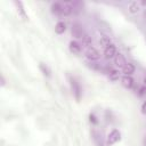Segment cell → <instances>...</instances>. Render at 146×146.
<instances>
[{"label": "cell", "mask_w": 146, "mask_h": 146, "mask_svg": "<svg viewBox=\"0 0 146 146\" xmlns=\"http://www.w3.org/2000/svg\"><path fill=\"white\" fill-rule=\"evenodd\" d=\"M86 57L89 59V60H98L99 59V57H100V54H99V51L96 49V48H94V47H89L87 50H86Z\"/></svg>", "instance_id": "cell-2"}, {"label": "cell", "mask_w": 146, "mask_h": 146, "mask_svg": "<svg viewBox=\"0 0 146 146\" xmlns=\"http://www.w3.org/2000/svg\"><path fill=\"white\" fill-rule=\"evenodd\" d=\"M84 34H86V33H83V29H82V26H81L80 24L74 23V24L72 25V35H73L74 38H76V39H82V36H83Z\"/></svg>", "instance_id": "cell-5"}, {"label": "cell", "mask_w": 146, "mask_h": 146, "mask_svg": "<svg viewBox=\"0 0 146 146\" xmlns=\"http://www.w3.org/2000/svg\"><path fill=\"white\" fill-rule=\"evenodd\" d=\"M120 74H121L120 71H119V70H115V68H110V71H108V78H110V80H112V81L119 80Z\"/></svg>", "instance_id": "cell-13"}, {"label": "cell", "mask_w": 146, "mask_h": 146, "mask_svg": "<svg viewBox=\"0 0 146 146\" xmlns=\"http://www.w3.org/2000/svg\"><path fill=\"white\" fill-rule=\"evenodd\" d=\"M51 13L55 15H60L62 16V2H54L50 7Z\"/></svg>", "instance_id": "cell-12"}, {"label": "cell", "mask_w": 146, "mask_h": 146, "mask_svg": "<svg viewBox=\"0 0 146 146\" xmlns=\"http://www.w3.org/2000/svg\"><path fill=\"white\" fill-rule=\"evenodd\" d=\"M128 10L131 14H137L140 10V3L138 1H131L128 6Z\"/></svg>", "instance_id": "cell-11"}, {"label": "cell", "mask_w": 146, "mask_h": 146, "mask_svg": "<svg viewBox=\"0 0 146 146\" xmlns=\"http://www.w3.org/2000/svg\"><path fill=\"white\" fill-rule=\"evenodd\" d=\"M66 31V25L64 22H57L55 25V32L57 34H63Z\"/></svg>", "instance_id": "cell-14"}, {"label": "cell", "mask_w": 146, "mask_h": 146, "mask_svg": "<svg viewBox=\"0 0 146 146\" xmlns=\"http://www.w3.org/2000/svg\"><path fill=\"white\" fill-rule=\"evenodd\" d=\"M5 84H6V81H5L3 76H1V86H5Z\"/></svg>", "instance_id": "cell-20"}, {"label": "cell", "mask_w": 146, "mask_h": 146, "mask_svg": "<svg viewBox=\"0 0 146 146\" xmlns=\"http://www.w3.org/2000/svg\"><path fill=\"white\" fill-rule=\"evenodd\" d=\"M135 71H136V66L132 63H127L125 66L122 68V73L124 75H131L135 73Z\"/></svg>", "instance_id": "cell-10"}, {"label": "cell", "mask_w": 146, "mask_h": 146, "mask_svg": "<svg viewBox=\"0 0 146 146\" xmlns=\"http://www.w3.org/2000/svg\"><path fill=\"white\" fill-rule=\"evenodd\" d=\"M137 94H138V96H144V95H146V86L140 87V88L138 89Z\"/></svg>", "instance_id": "cell-18"}, {"label": "cell", "mask_w": 146, "mask_h": 146, "mask_svg": "<svg viewBox=\"0 0 146 146\" xmlns=\"http://www.w3.org/2000/svg\"><path fill=\"white\" fill-rule=\"evenodd\" d=\"M15 5L17 6V8H18V10H19L21 15H22L23 17H26V14H25V11H24V7H23L22 2H21V1H15Z\"/></svg>", "instance_id": "cell-17"}, {"label": "cell", "mask_w": 146, "mask_h": 146, "mask_svg": "<svg viewBox=\"0 0 146 146\" xmlns=\"http://www.w3.org/2000/svg\"><path fill=\"white\" fill-rule=\"evenodd\" d=\"M68 48H70V51L74 55H79L81 52V44L78 41H71L68 44Z\"/></svg>", "instance_id": "cell-8"}, {"label": "cell", "mask_w": 146, "mask_h": 146, "mask_svg": "<svg viewBox=\"0 0 146 146\" xmlns=\"http://www.w3.org/2000/svg\"><path fill=\"white\" fill-rule=\"evenodd\" d=\"M113 59H114V65L116 67H119V68H123L125 66V64L128 63L125 57H124V55L121 54V52H116V55H115V57Z\"/></svg>", "instance_id": "cell-4"}, {"label": "cell", "mask_w": 146, "mask_h": 146, "mask_svg": "<svg viewBox=\"0 0 146 146\" xmlns=\"http://www.w3.org/2000/svg\"><path fill=\"white\" fill-rule=\"evenodd\" d=\"M81 42H82L83 46L88 47V46H90V44L92 43V39H91V36H90L89 34H84V35L82 36V39H81Z\"/></svg>", "instance_id": "cell-16"}, {"label": "cell", "mask_w": 146, "mask_h": 146, "mask_svg": "<svg viewBox=\"0 0 146 146\" xmlns=\"http://www.w3.org/2000/svg\"><path fill=\"white\" fill-rule=\"evenodd\" d=\"M145 144H146V138H145Z\"/></svg>", "instance_id": "cell-22"}, {"label": "cell", "mask_w": 146, "mask_h": 146, "mask_svg": "<svg viewBox=\"0 0 146 146\" xmlns=\"http://www.w3.org/2000/svg\"><path fill=\"white\" fill-rule=\"evenodd\" d=\"M120 138H121L120 131L116 130V129H114V130H112V131L108 133V136H107V144H108V145H114L115 143H117V141L120 140Z\"/></svg>", "instance_id": "cell-3"}, {"label": "cell", "mask_w": 146, "mask_h": 146, "mask_svg": "<svg viewBox=\"0 0 146 146\" xmlns=\"http://www.w3.org/2000/svg\"><path fill=\"white\" fill-rule=\"evenodd\" d=\"M144 83H145V86H146V78L144 79Z\"/></svg>", "instance_id": "cell-21"}, {"label": "cell", "mask_w": 146, "mask_h": 146, "mask_svg": "<svg viewBox=\"0 0 146 146\" xmlns=\"http://www.w3.org/2000/svg\"><path fill=\"white\" fill-rule=\"evenodd\" d=\"M74 6H75V2H72V1L62 2V16H68V15H71L73 13V10L75 9Z\"/></svg>", "instance_id": "cell-1"}, {"label": "cell", "mask_w": 146, "mask_h": 146, "mask_svg": "<svg viewBox=\"0 0 146 146\" xmlns=\"http://www.w3.org/2000/svg\"><path fill=\"white\" fill-rule=\"evenodd\" d=\"M115 55H116V47H115V44L112 43L107 48L104 49V56H105L106 59H112V58L115 57Z\"/></svg>", "instance_id": "cell-6"}, {"label": "cell", "mask_w": 146, "mask_h": 146, "mask_svg": "<svg viewBox=\"0 0 146 146\" xmlns=\"http://www.w3.org/2000/svg\"><path fill=\"white\" fill-rule=\"evenodd\" d=\"M99 43H100V46H102L104 49H105V48H107L110 44H112L111 39H110L108 36H106V35L100 36V39H99Z\"/></svg>", "instance_id": "cell-15"}, {"label": "cell", "mask_w": 146, "mask_h": 146, "mask_svg": "<svg viewBox=\"0 0 146 146\" xmlns=\"http://www.w3.org/2000/svg\"><path fill=\"white\" fill-rule=\"evenodd\" d=\"M71 88H72V91H73L75 98L79 100L80 97H81V88H80L79 83H78L74 79H71Z\"/></svg>", "instance_id": "cell-7"}, {"label": "cell", "mask_w": 146, "mask_h": 146, "mask_svg": "<svg viewBox=\"0 0 146 146\" xmlns=\"http://www.w3.org/2000/svg\"><path fill=\"white\" fill-rule=\"evenodd\" d=\"M141 113L143 114H146V100L141 104Z\"/></svg>", "instance_id": "cell-19"}, {"label": "cell", "mask_w": 146, "mask_h": 146, "mask_svg": "<svg viewBox=\"0 0 146 146\" xmlns=\"http://www.w3.org/2000/svg\"><path fill=\"white\" fill-rule=\"evenodd\" d=\"M121 84H122L124 88L130 89V88H132V86H133V79H132L130 75H123L122 79H121Z\"/></svg>", "instance_id": "cell-9"}]
</instances>
